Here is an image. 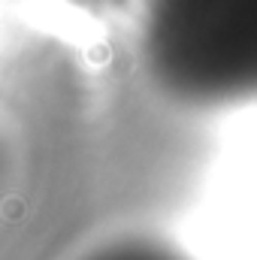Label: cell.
I'll return each instance as SVG.
<instances>
[{
  "instance_id": "obj_1",
  "label": "cell",
  "mask_w": 257,
  "mask_h": 260,
  "mask_svg": "<svg viewBox=\"0 0 257 260\" xmlns=\"http://www.w3.org/2000/svg\"><path fill=\"white\" fill-rule=\"evenodd\" d=\"M136 58L176 109L257 103V0H139Z\"/></svg>"
},
{
  "instance_id": "obj_2",
  "label": "cell",
  "mask_w": 257,
  "mask_h": 260,
  "mask_svg": "<svg viewBox=\"0 0 257 260\" xmlns=\"http://www.w3.org/2000/svg\"><path fill=\"white\" fill-rule=\"evenodd\" d=\"M73 260H191L179 245H173L170 239L157 236V233H115L106 236L100 242H94L91 248H85L79 257Z\"/></svg>"
}]
</instances>
